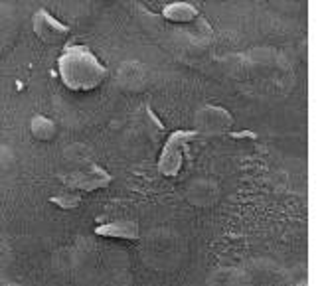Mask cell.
<instances>
[{
	"label": "cell",
	"instance_id": "6da1fadb",
	"mask_svg": "<svg viewBox=\"0 0 322 286\" xmlns=\"http://www.w3.org/2000/svg\"><path fill=\"white\" fill-rule=\"evenodd\" d=\"M60 73L69 89L89 91L105 79L107 69L97 61V57L87 48L75 46L60 57Z\"/></svg>",
	"mask_w": 322,
	"mask_h": 286
},
{
	"label": "cell",
	"instance_id": "7a4b0ae2",
	"mask_svg": "<svg viewBox=\"0 0 322 286\" xmlns=\"http://www.w3.org/2000/svg\"><path fill=\"white\" fill-rule=\"evenodd\" d=\"M190 14H194V8H190L186 4H174V6L166 8V16L172 20H188Z\"/></svg>",
	"mask_w": 322,
	"mask_h": 286
}]
</instances>
